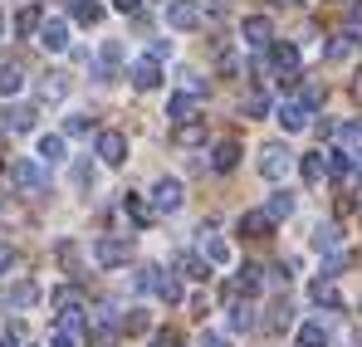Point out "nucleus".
Here are the masks:
<instances>
[{
    "mask_svg": "<svg viewBox=\"0 0 362 347\" xmlns=\"http://www.w3.org/2000/svg\"><path fill=\"white\" fill-rule=\"evenodd\" d=\"M289 167H294V152H289L284 142H269V147H259V176L279 181V176H289Z\"/></svg>",
    "mask_w": 362,
    "mask_h": 347,
    "instance_id": "obj_1",
    "label": "nucleus"
},
{
    "mask_svg": "<svg viewBox=\"0 0 362 347\" xmlns=\"http://www.w3.org/2000/svg\"><path fill=\"white\" fill-rule=\"evenodd\" d=\"M181 201H186V191H181L177 176H162V181L152 186V211H157V216H177Z\"/></svg>",
    "mask_w": 362,
    "mask_h": 347,
    "instance_id": "obj_2",
    "label": "nucleus"
},
{
    "mask_svg": "<svg viewBox=\"0 0 362 347\" xmlns=\"http://www.w3.org/2000/svg\"><path fill=\"white\" fill-rule=\"evenodd\" d=\"M93 157H98L103 167H122V162H127V137H122V132H113V127H108V132H98Z\"/></svg>",
    "mask_w": 362,
    "mask_h": 347,
    "instance_id": "obj_3",
    "label": "nucleus"
},
{
    "mask_svg": "<svg viewBox=\"0 0 362 347\" xmlns=\"http://www.w3.org/2000/svg\"><path fill=\"white\" fill-rule=\"evenodd\" d=\"M10 181H15L20 191H45V186H49V176H45V162H30V157H20V162L10 167Z\"/></svg>",
    "mask_w": 362,
    "mask_h": 347,
    "instance_id": "obj_4",
    "label": "nucleus"
},
{
    "mask_svg": "<svg viewBox=\"0 0 362 347\" xmlns=\"http://www.w3.org/2000/svg\"><path fill=\"white\" fill-rule=\"evenodd\" d=\"M308 117H313V108H308L303 98H284V103L274 108V122H279L284 132H303V127H308Z\"/></svg>",
    "mask_w": 362,
    "mask_h": 347,
    "instance_id": "obj_5",
    "label": "nucleus"
},
{
    "mask_svg": "<svg viewBox=\"0 0 362 347\" xmlns=\"http://www.w3.org/2000/svg\"><path fill=\"white\" fill-rule=\"evenodd\" d=\"M127 254H132V245H127V240H118V235H103V240L93 245V259H98L103 269H118V264H127Z\"/></svg>",
    "mask_w": 362,
    "mask_h": 347,
    "instance_id": "obj_6",
    "label": "nucleus"
},
{
    "mask_svg": "<svg viewBox=\"0 0 362 347\" xmlns=\"http://www.w3.org/2000/svg\"><path fill=\"white\" fill-rule=\"evenodd\" d=\"M162 15H167V25L181 30V35L201 25V5H196V0H167V10H162Z\"/></svg>",
    "mask_w": 362,
    "mask_h": 347,
    "instance_id": "obj_7",
    "label": "nucleus"
},
{
    "mask_svg": "<svg viewBox=\"0 0 362 347\" xmlns=\"http://www.w3.org/2000/svg\"><path fill=\"white\" fill-rule=\"evenodd\" d=\"M157 83H162V59L142 54L137 64H132V88H137V93H152Z\"/></svg>",
    "mask_w": 362,
    "mask_h": 347,
    "instance_id": "obj_8",
    "label": "nucleus"
},
{
    "mask_svg": "<svg viewBox=\"0 0 362 347\" xmlns=\"http://www.w3.org/2000/svg\"><path fill=\"white\" fill-rule=\"evenodd\" d=\"M240 40L250 45V49H264V45L274 40V25H269L264 15H245V25H240Z\"/></svg>",
    "mask_w": 362,
    "mask_h": 347,
    "instance_id": "obj_9",
    "label": "nucleus"
},
{
    "mask_svg": "<svg viewBox=\"0 0 362 347\" xmlns=\"http://www.w3.org/2000/svg\"><path fill=\"white\" fill-rule=\"evenodd\" d=\"M35 303H40V284H35V279H15V284L5 289V308H15V313H20V308H35Z\"/></svg>",
    "mask_w": 362,
    "mask_h": 347,
    "instance_id": "obj_10",
    "label": "nucleus"
},
{
    "mask_svg": "<svg viewBox=\"0 0 362 347\" xmlns=\"http://www.w3.org/2000/svg\"><path fill=\"white\" fill-rule=\"evenodd\" d=\"M240 235H250V240H269V235H274V216H269V211H245L240 216Z\"/></svg>",
    "mask_w": 362,
    "mask_h": 347,
    "instance_id": "obj_11",
    "label": "nucleus"
},
{
    "mask_svg": "<svg viewBox=\"0 0 362 347\" xmlns=\"http://www.w3.org/2000/svg\"><path fill=\"white\" fill-rule=\"evenodd\" d=\"M40 45H45L49 54H64V49H69V25H64V20H45V25H40Z\"/></svg>",
    "mask_w": 362,
    "mask_h": 347,
    "instance_id": "obj_12",
    "label": "nucleus"
},
{
    "mask_svg": "<svg viewBox=\"0 0 362 347\" xmlns=\"http://www.w3.org/2000/svg\"><path fill=\"white\" fill-rule=\"evenodd\" d=\"M235 162H240V142H235V137L216 142V152H211V172H235Z\"/></svg>",
    "mask_w": 362,
    "mask_h": 347,
    "instance_id": "obj_13",
    "label": "nucleus"
},
{
    "mask_svg": "<svg viewBox=\"0 0 362 347\" xmlns=\"http://www.w3.org/2000/svg\"><path fill=\"white\" fill-rule=\"evenodd\" d=\"M118 64H122V45H118V40H108L103 54H98V64H93V73L108 83V78H118Z\"/></svg>",
    "mask_w": 362,
    "mask_h": 347,
    "instance_id": "obj_14",
    "label": "nucleus"
},
{
    "mask_svg": "<svg viewBox=\"0 0 362 347\" xmlns=\"http://www.w3.org/2000/svg\"><path fill=\"white\" fill-rule=\"evenodd\" d=\"M196 103H201V93H172V98H167V117H172V122H191Z\"/></svg>",
    "mask_w": 362,
    "mask_h": 347,
    "instance_id": "obj_15",
    "label": "nucleus"
},
{
    "mask_svg": "<svg viewBox=\"0 0 362 347\" xmlns=\"http://www.w3.org/2000/svg\"><path fill=\"white\" fill-rule=\"evenodd\" d=\"M177 274H186V279H211V264H206V254H177Z\"/></svg>",
    "mask_w": 362,
    "mask_h": 347,
    "instance_id": "obj_16",
    "label": "nucleus"
},
{
    "mask_svg": "<svg viewBox=\"0 0 362 347\" xmlns=\"http://www.w3.org/2000/svg\"><path fill=\"white\" fill-rule=\"evenodd\" d=\"M299 172H303V181H308V186H318V181L328 176V152H308V157L299 162Z\"/></svg>",
    "mask_w": 362,
    "mask_h": 347,
    "instance_id": "obj_17",
    "label": "nucleus"
},
{
    "mask_svg": "<svg viewBox=\"0 0 362 347\" xmlns=\"http://www.w3.org/2000/svg\"><path fill=\"white\" fill-rule=\"evenodd\" d=\"M40 162H45V167L64 162V132H45V137H40Z\"/></svg>",
    "mask_w": 362,
    "mask_h": 347,
    "instance_id": "obj_18",
    "label": "nucleus"
},
{
    "mask_svg": "<svg viewBox=\"0 0 362 347\" xmlns=\"http://www.w3.org/2000/svg\"><path fill=\"white\" fill-rule=\"evenodd\" d=\"M40 25H45V15H40V5H25L20 15H15V35H40Z\"/></svg>",
    "mask_w": 362,
    "mask_h": 347,
    "instance_id": "obj_19",
    "label": "nucleus"
},
{
    "mask_svg": "<svg viewBox=\"0 0 362 347\" xmlns=\"http://www.w3.org/2000/svg\"><path fill=\"white\" fill-rule=\"evenodd\" d=\"M294 206H299V196H294V191H274L264 211H269L274 220H289V216H294Z\"/></svg>",
    "mask_w": 362,
    "mask_h": 347,
    "instance_id": "obj_20",
    "label": "nucleus"
},
{
    "mask_svg": "<svg viewBox=\"0 0 362 347\" xmlns=\"http://www.w3.org/2000/svg\"><path fill=\"white\" fill-rule=\"evenodd\" d=\"M64 93H69V78H64V73H45V83H40V98H45V103H59Z\"/></svg>",
    "mask_w": 362,
    "mask_h": 347,
    "instance_id": "obj_21",
    "label": "nucleus"
},
{
    "mask_svg": "<svg viewBox=\"0 0 362 347\" xmlns=\"http://www.w3.org/2000/svg\"><path fill=\"white\" fill-rule=\"evenodd\" d=\"M122 211L132 216V225H152V206H142V196L127 191V196H122Z\"/></svg>",
    "mask_w": 362,
    "mask_h": 347,
    "instance_id": "obj_22",
    "label": "nucleus"
},
{
    "mask_svg": "<svg viewBox=\"0 0 362 347\" xmlns=\"http://www.w3.org/2000/svg\"><path fill=\"white\" fill-rule=\"evenodd\" d=\"M338 137H343V152L348 157H362V122H343Z\"/></svg>",
    "mask_w": 362,
    "mask_h": 347,
    "instance_id": "obj_23",
    "label": "nucleus"
},
{
    "mask_svg": "<svg viewBox=\"0 0 362 347\" xmlns=\"http://www.w3.org/2000/svg\"><path fill=\"white\" fill-rule=\"evenodd\" d=\"M308 298H313L318 308H323V303L333 308V303H338V289H333V279H313V284H308Z\"/></svg>",
    "mask_w": 362,
    "mask_h": 347,
    "instance_id": "obj_24",
    "label": "nucleus"
},
{
    "mask_svg": "<svg viewBox=\"0 0 362 347\" xmlns=\"http://www.w3.org/2000/svg\"><path fill=\"white\" fill-rule=\"evenodd\" d=\"M201 254H206V264H230V245H226V240H216V235L201 245Z\"/></svg>",
    "mask_w": 362,
    "mask_h": 347,
    "instance_id": "obj_25",
    "label": "nucleus"
},
{
    "mask_svg": "<svg viewBox=\"0 0 362 347\" xmlns=\"http://www.w3.org/2000/svg\"><path fill=\"white\" fill-rule=\"evenodd\" d=\"M157 298H167V303H181V279H172V274H162V269H157Z\"/></svg>",
    "mask_w": 362,
    "mask_h": 347,
    "instance_id": "obj_26",
    "label": "nucleus"
},
{
    "mask_svg": "<svg viewBox=\"0 0 362 347\" xmlns=\"http://www.w3.org/2000/svg\"><path fill=\"white\" fill-rule=\"evenodd\" d=\"M338 240H343V230L328 220V225H318V230H313V249H338Z\"/></svg>",
    "mask_w": 362,
    "mask_h": 347,
    "instance_id": "obj_27",
    "label": "nucleus"
},
{
    "mask_svg": "<svg viewBox=\"0 0 362 347\" xmlns=\"http://www.w3.org/2000/svg\"><path fill=\"white\" fill-rule=\"evenodd\" d=\"M25 88V73L20 69H0V98H15Z\"/></svg>",
    "mask_w": 362,
    "mask_h": 347,
    "instance_id": "obj_28",
    "label": "nucleus"
},
{
    "mask_svg": "<svg viewBox=\"0 0 362 347\" xmlns=\"http://www.w3.org/2000/svg\"><path fill=\"white\" fill-rule=\"evenodd\" d=\"M5 127H15V132H30V127H35V108H10V113H5Z\"/></svg>",
    "mask_w": 362,
    "mask_h": 347,
    "instance_id": "obj_29",
    "label": "nucleus"
},
{
    "mask_svg": "<svg viewBox=\"0 0 362 347\" xmlns=\"http://www.w3.org/2000/svg\"><path fill=\"white\" fill-rule=\"evenodd\" d=\"M250 323H255V313H250V303H240V298H235V303H230V333H245Z\"/></svg>",
    "mask_w": 362,
    "mask_h": 347,
    "instance_id": "obj_30",
    "label": "nucleus"
},
{
    "mask_svg": "<svg viewBox=\"0 0 362 347\" xmlns=\"http://www.w3.org/2000/svg\"><path fill=\"white\" fill-rule=\"evenodd\" d=\"M74 20H78V25H98V20H103V5H93V0H78V5H74Z\"/></svg>",
    "mask_w": 362,
    "mask_h": 347,
    "instance_id": "obj_31",
    "label": "nucleus"
},
{
    "mask_svg": "<svg viewBox=\"0 0 362 347\" xmlns=\"http://www.w3.org/2000/svg\"><path fill=\"white\" fill-rule=\"evenodd\" d=\"M88 132H93V117L88 113H74L64 122V137H88Z\"/></svg>",
    "mask_w": 362,
    "mask_h": 347,
    "instance_id": "obj_32",
    "label": "nucleus"
},
{
    "mask_svg": "<svg viewBox=\"0 0 362 347\" xmlns=\"http://www.w3.org/2000/svg\"><path fill=\"white\" fill-rule=\"evenodd\" d=\"M299 343H303V347H328V333H323V323H303Z\"/></svg>",
    "mask_w": 362,
    "mask_h": 347,
    "instance_id": "obj_33",
    "label": "nucleus"
},
{
    "mask_svg": "<svg viewBox=\"0 0 362 347\" xmlns=\"http://www.w3.org/2000/svg\"><path fill=\"white\" fill-rule=\"evenodd\" d=\"M348 54H353V35H343V40H333V45L323 49V59H333V64H338V59H348Z\"/></svg>",
    "mask_w": 362,
    "mask_h": 347,
    "instance_id": "obj_34",
    "label": "nucleus"
},
{
    "mask_svg": "<svg viewBox=\"0 0 362 347\" xmlns=\"http://www.w3.org/2000/svg\"><path fill=\"white\" fill-rule=\"evenodd\" d=\"M122 333H147V313H142V308H132V313L122 318Z\"/></svg>",
    "mask_w": 362,
    "mask_h": 347,
    "instance_id": "obj_35",
    "label": "nucleus"
},
{
    "mask_svg": "<svg viewBox=\"0 0 362 347\" xmlns=\"http://www.w3.org/2000/svg\"><path fill=\"white\" fill-rule=\"evenodd\" d=\"M201 137H206V127H196V122H186V127L177 132V142H181V147H196Z\"/></svg>",
    "mask_w": 362,
    "mask_h": 347,
    "instance_id": "obj_36",
    "label": "nucleus"
},
{
    "mask_svg": "<svg viewBox=\"0 0 362 347\" xmlns=\"http://www.w3.org/2000/svg\"><path fill=\"white\" fill-rule=\"evenodd\" d=\"M245 113H250V117H264V113H269V98H264V93H250V98H245Z\"/></svg>",
    "mask_w": 362,
    "mask_h": 347,
    "instance_id": "obj_37",
    "label": "nucleus"
},
{
    "mask_svg": "<svg viewBox=\"0 0 362 347\" xmlns=\"http://www.w3.org/2000/svg\"><path fill=\"white\" fill-rule=\"evenodd\" d=\"M74 186H88V181H93V167H88V162H74Z\"/></svg>",
    "mask_w": 362,
    "mask_h": 347,
    "instance_id": "obj_38",
    "label": "nucleus"
},
{
    "mask_svg": "<svg viewBox=\"0 0 362 347\" xmlns=\"http://www.w3.org/2000/svg\"><path fill=\"white\" fill-rule=\"evenodd\" d=\"M49 347H78V333H64V328H54V338H49Z\"/></svg>",
    "mask_w": 362,
    "mask_h": 347,
    "instance_id": "obj_39",
    "label": "nucleus"
},
{
    "mask_svg": "<svg viewBox=\"0 0 362 347\" xmlns=\"http://www.w3.org/2000/svg\"><path fill=\"white\" fill-rule=\"evenodd\" d=\"M0 347H20V323H10V328L0 333Z\"/></svg>",
    "mask_w": 362,
    "mask_h": 347,
    "instance_id": "obj_40",
    "label": "nucleus"
},
{
    "mask_svg": "<svg viewBox=\"0 0 362 347\" xmlns=\"http://www.w3.org/2000/svg\"><path fill=\"white\" fill-rule=\"evenodd\" d=\"M152 347H181V338H177V333H157V338H152Z\"/></svg>",
    "mask_w": 362,
    "mask_h": 347,
    "instance_id": "obj_41",
    "label": "nucleus"
},
{
    "mask_svg": "<svg viewBox=\"0 0 362 347\" xmlns=\"http://www.w3.org/2000/svg\"><path fill=\"white\" fill-rule=\"evenodd\" d=\"M113 10H122V15H137V10H142V0H113Z\"/></svg>",
    "mask_w": 362,
    "mask_h": 347,
    "instance_id": "obj_42",
    "label": "nucleus"
},
{
    "mask_svg": "<svg viewBox=\"0 0 362 347\" xmlns=\"http://www.w3.org/2000/svg\"><path fill=\"white\" fill-rule=\"evenodd\" d=\"M201 347H230V343H226L221 333H201Z\"/></svg>",
    "mask_w": 362,
    "mask_h": 347,
    "instance_id": "obj_43",
    "label": "nucleus"
},
{
    "mask_svg": "<svg viewBox=\"0 0 362 347\" xmlns=\"http://www.w3.org/2000/svg\"><path fill=\"white\" fill-rule=\"evenodd\" d=\"M10 264H15V249H10V245H0V274H5Z\"/></svg>",
    "mask_w": 362,
    "mask_h": 347,
    "instance_id": "obj_44",
    "label": "nucleus"
},
{
    "mask_svg": "<svg viewBox=\"0 0 362 347\" xmlns=\"http://www.w3.org/2000/svg\"><path fill=\"white\" fill-rule=\"evenodd\" d=\"M353 93H358V98H362V73H358V78H353Z\"/></svg>",
    "mask_w": 362,
    "mask_h": 347,
    "instance_id": "obj_45",
    "label": "nucleus"
},
{
    "mask_svg": "<svg viewBox=\"0 0 362 347\" xmlns=\"http://www.w3.org/2000/svg\"><path fill=\"white\" fill-rule=\"evenodd\" d=\"M59 5H64V10H74V5H78V0H59Z\"/></svg>",
    "mask_w": 362,
    "mask_h": 347,
    "instance_id": "obj_46",
    "label": "nucleus"
},
{
    "mask_svg": "<svg viewBox=\"0 0 362 347\" xmlns=\"http://www.w3.org/2000/svg\"><path fill=\"white\" fill-rule=\"evenodd\" d=\"M274 5H299V0H274Z\"/></svg>",
    "mask_w": 362,
    "mask_h": 347,
    "instance_id": "obj_47",
    "label": "nucleus"
},
{
    "mask_svg": "<svg viewBox=\"0 0 362 347\" xmlns=\"http://www.w3.org/2000/svg\"><path fill=\"white\" fill-rule=\"evenodd\" d=\"M0 30H5V20H0Z\"/></svg>",
    "mask_w": 362,
    "mask_h": 347,
    "instance_id": "obj_48",
    "label": "nucleus"
}]
</instances>
